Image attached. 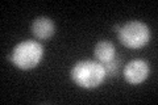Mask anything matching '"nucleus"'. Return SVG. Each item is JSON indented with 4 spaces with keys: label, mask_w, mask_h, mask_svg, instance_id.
Segmentation results:
<instances>
[{
    "label": "nucleus",
    "mask_w": 158,
    "mask_h": 105,
    "mask_svg": "<svg viewBox=\"0 0 158 105\" xmlns=\"http://www.w3.org/2000/svg\"><path fill=\"white\" fill-rule=\"evenodd\" d=\"M70 76L77 86L87 89L99 87L106 79V70L98 61H79L74 64L70 71Z\"/></svg>",
    "instance_id": "nucleus-1"
},
{
    "label": "nucleus",
    "mask_w": 158,
    "mask_h": 105,
    "mask_svg": "<svg viewBox=\"0 0 158 105\" xmlns=\"http://www.w3.org/2000/svg\"><path fill=\"white\" fill-rule=\"evenodd\" d=\"M42 57V45L33 39H28V41H21L17 43L13 47L12 53L7 57V59L20 70H32L38 66Z\"/></svg>",
    "instance_id": "nucleus-2"
},
{
    "label": "nucleus",
    "mask_w": 158,
    "mask_h": 105,
    "mask_svg": "<svg viewBox=\"0 0 158 105\" xmlns=\"http://www.w3.org/2000/svg\"><path fill=\"white\" fill-rule=\"evenodd\" d=\"M117 38L128 49H141L150 41V30L142 21H129L117 32Z\"/></svg>",
    "instance_id": "nucleus-3"
},
{
    "label": "nucleus",
    "mask_w": 158,
    "mask_h": 105,
    "mask_svg": "<svg viewBox=\"0 0 158 105\" xmlns=\"http://www.w3.org/2000/svg\"><path fill=\"white\" fill-rule=\"evenodd\" d=\"M149 64L144 59H133L129 63H127L125 67L123 68L124 79L132 86H138V84L144 83L146 78L149 76Z\"/></svg>",
    "instance_id": "nucleus-4"
},
{
    "label": "nucleus",
    "mask_w": 158,
    "mask_h": 105,
    "mask_svg": "<svg viewBox=\"0 0 158 105\" xmlns=\"http://www.w3.org/2000/svg\"><path fill=\"white\" fill-rule=\"evenodd\" d=\"M54 32H56V25L49 17H38L32 24V33L37 39H49Z\"/></svg>",
    "instance_id": "nucleus-5"
},
{
    "label": "nucleus",
    "mask_w": 158,
    "mask_h": 105,
    "mask_svg": "<svg viewBox=\"0 0 158 105\" xmlns=\"http://www.w3.org/2000/svg\"><path fill=\"white\" fill-rule=\"evenodd\" d=\"M94 55H95V59L99 63L106 64L116 57V49L113 46V43L110 41H106V39L99 41L95 49H94Z\"/></svg>",
    "instance_id": "nucleus-6"
},
{
    "label": "nucleus",
    "mask_w": 158,
    "mask_h": 105,
    "mask_svg": "<svg viewBox=\"0 0 158 105\" xmlns=\"http://www.w3.org/2000/svg\"><path fill=\"white\" fill-rule=\"evenodd\" d=\"M121 61H123V58H120V57L116 55L111 62L103 64V67H104V70H106V75H107V76H112V78L117 76V74L120 72Z\"/></svg>",
    "instance_id": "nucleus-7"
},
{
    "label": "nucleus",
    "mask_w": 158,
    "mask_h": 105,
    "mask_svg": "<svg viewBox=\"0 0 158 105\" xmlns=\"http://www.w3.org/2000/svg\"><path fill=\"white\" fill-rule=\"evenodd\" d=\"M120 28H121V26H120V25H115V26H113V30H115V32L117 33L118 30H120Z\"/></svg>",
    "instance_id": "nucleus-8"
}]
</instances>
